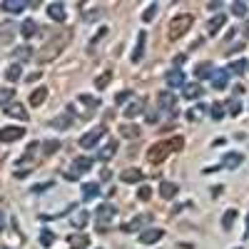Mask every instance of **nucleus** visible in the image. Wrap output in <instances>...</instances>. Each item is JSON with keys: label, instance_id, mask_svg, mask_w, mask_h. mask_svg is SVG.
<instances>
[{"label": "nucleus", "instance_id": "f257e3e1", "mask_svg": "<svg viewBox=\"0 0 249 249\" xmlns=\"http://www.w3.org/2000/svg\"><path fill=\"white\" fill-rule=\"evenodd\" d=\"M192 23H195V18L190 13H182V15L172 18L170 25H167V37L170 40H179L187 30H192Z\"/></svg>", "mask_w": 249, "mask_h": 249}, {"label": "nucleus", "instance_id": "f03ea898", "mask_svg": "<svg viewBox=\"0 0 249 249\" xmlns=\"http://www.w3.org/2000/svg\"><path fill=\"white\" fill-rule=\"evenodd\" d=\"M115 214H117V207L115 204H100L97 210H95V222H97V230L100 232H107L110 230V222L115 219Z\"/></svg>", "mask_w": 249, "mask_h": 249}, {"label": "nucleus", "instance_id": "7ed1b4c3", "mask_svg": "<svg viewBox=\"0 0 249 249\" xmlns=\"http://www.w3.org/2000/svg\"><path fill=\"white\" fill-rule=\"evenodd\" d=\"M170 152H172V150H170V142H157V144H152V147L147 150V162L160 164V162L167 160Z\"/></svg>", "mask_w": 249, "mask_h": 249}, {"label": "nucleus", "instance_id": "20e7f679", "mask_svg": "<svg viewBox=\"0 0 249 249\" xmlns=\"http://www.w3.org/2000/svg\"><path fill=\"white\" fill-rule=\"evenodd\" d=\"M72 170H75V172H68V175H65L68 179H77V175L90 172V170H92V157H75V160H72Z\"/></svg>", "mask_w": 249, "mask_h": 249}, {"label": "nucleus", "instance_id": "39448f33", "mask_svg": "<svg viewBox=\"0 0 249 249\" xmlns=\"http://www.w3.org/2000/svg\"><path fill=\"white\" fill-rule=\"evenodd\" d=\"M157 102H160V107H162V112H170V115H175V105H177V95H175L172 90H162V92L157 95Z\"/></svg>", "mask_w": 249, "mask_h": 249}, {"label": "nucleus", "instance_id": "423d86ee", "mask_svg": "<svg viewBox=\"0 0 249 249\" xmlns=\"http://www.w3.org/2000/svg\"><path fill=\"white\" fill-rule=\"evenodd\" d=\"M105 137V127H95V130H90L88 135H82L80 137V147H85V150H92L95 144Z\"/></svg>", "mask_w": 249, "mask_h": 249}, {"label": "nucleus", "instance_id": "0eeeda50", "mask_svg": "<svg viewBox=\"0 0 249 249\" xmlns=\"http://www.w3.org/2000/svg\"><path fill=\"white\" fill-rule=\"evenodd\" d=\"M164 237V230H160V227H150V230H144L140 234V244H155Z\"/></svg>", "mask_w": 249, "mask_h": 249}, {"label": "nucleus", "instance_id": "6e6552de", "mask_svg": "<svg viewBox=\"0 0 249 249\" xmlns=\"http://www.w3.org/2000/svg\"><path fill=\"white\" fill-rule=\"evenodd\" d=\"M23 135H25V130L15 127V124H13V127H3V130H0V142H18Z\"/></svg>", "mask_w": 249, "mask_h": 249}, {"label": "nucleus", "instance_id": "1a4fd4ad", "mask_svg": "<svg viewBox=\"0 0 249 249\" xmlns=\"http://www.w3.org/2000/svg\"><path fill=\"white\" fill-rule=\"evenodd\" d=\"M147 222H150V214H140V217H135V219H130V222H124V224H122V232L132 234V232H137L140 227H144Z\"/></svg>", "mask_w": 249, "mask_h": 249}, {"label": "nucleus", "instance_id": "9d476101", "mask_svg": "<svg viewBox=\"0 0 249 249\" xmlns=\"http://www.w3.org/2000/svg\"><path fill=\"white\" fill-rule=\"evenodd\" d=\"M48 15L55 20V23H65L68 20V13H65V5L62 3H50L48 5Z\"/></svg>", "mask_w": 249, "mask_h": 249}, {"label": "nucleus", "instance_id": "9b49d317", "mask_svg": "<svg viewBox=\"0 0 249 249\" xmlns=\"http://www.w3.org/2000/svg\"><path fill=\"white\" fill-rule=\"evenodd\" d=\"M242 162H244V157H242L239 152H227V155L222 157V164H219V167H224V170H234V167H239Z\"/></svg>", "mask_w": 249, "mask_h": 249}, {"label": "nucleus", "instance_id": "f8f14e48", "mask_svg": "<svg viewBox=\"0 0 249 249\" xmlns=\"http://www.w3.org/2000/svg\"><path fill=\"white\" fill-rule=\"evenodd\" d=\"M142 110H144V100H142V97H132V102L124 107V117L132 120V117H137Z\"/></svg>", "mask_w": 249, "mask_h": 249}, {"label": "nucleus", "instance_id": "ddd939ff", "mask_svg": "<svg viewBox=\"0 0 249 249\" xmlns=\"http://www.w3.org/2000/svg\"><path fill=\"white\" fill-rule=\"evenodd\" d=\"M210 80H212V88L214 90H224L227 88V80H230V72H227V70H214Z\"/></svg>", "mask_w": 249, "mask_h": 249}, {"label": "nucleus", "instance_id": "4468645a", "mask_svg": "<svg viewBox=\"0 0 249 249\" xmlns=\"http://www.w3.org/2000/svg\"><path fill=\"white\" fill-rule=\"evenodd\" d=\"M164 80H167V85H170L172 90H175V88H184V72H182V70H177V68H175V70H170Z\"/></svg>", "mask_w": 249, "mask_h": 249}, {"label": "nucleus", "instance_id": "2eb2a0df", "mask_svg": "<svg viewBox=\"0 0 249 249\" xmlns=\"http://www.w3.org/2000/svg\"><path fill=\"white\" fill-rule=\"evenodd\" d=\"M68 242H70V247H72V249H85V247H90V237H88L85 232H80V234H70V237H68Z\"/></svg>", "mask_w": 249, "mask_h": 249}, {"label": "nucleus", "instance_id": "dca6fc26", "mask_svg": "<svg viewBox=\"0 0 249 249\" xmlns=\"http://www.w3.org/2000/svg\"><path fill=\"white\" fill-rule=\"evenodd\" d=\"M177 192H179V187L175 182H162L160 184V197L162 199H172V197H177Z\"/></svg>", "mask_w": 249, "mask_h": 249}, {"label": "nucleus", "instance_id": "f3484780", "mask_svg": "<svg viewBox=\"0 0 249 249\" xmlns=\"http://www.w3.org/2000/svg\"><path fill=\"white\" fill-rule=\"evenodd\" d=\"M144 40H147V33L140 30V35H137V45H135V53H132V62H140V60H142V55H144Z\"/></svg>", "mask_w": 249, "mask_h": 249}, {"label": "nucleus", "instance_id": "a211bd4d", "mask_svg": "<svg viewBox=\"0 0 249 249\" xmlns=\"http://www.w3.org/2000/svg\"><path fill=\"white\" fill-rule=\"evenodd\" d=\"M30 3H25V0H3V10L8 13H23Z\"/></svg>", "mask_w": 249, "mask_h": 249}, {"label": "nucleus", "instance_id": "6ab92c4d", "mask_svg": "<svg viewBox=\"0 0 249 249\" xmlns=\"http://www.w3.org/2000/svg\"><path fill=\"white\" fill-rule=\"evenodd\" d=\"M224 23H227V15H214L212 20H210V25H207V33H210V35H217L219 33V28H224Z\"/></svg>", "mask_w": 249, "mask_h": 249}, {"label": "nucleus", "instance_id": "aec40b11", "mask_svg": "<svg viewBox=\"0 0 249 249\" xmlns=\"http://www.w3.org/2000/svg\"><path fill=\"white\" fill-rule=\"evenodd\" d=\"M45 97H48V88L33 90V92H30V105H33V107H40V105L45 102Z\"/></svg>", "mask_w": 249, "mask_h": 249}, {"label": "nucleus", "instance_id": "412c9836", "mask_svg": "<svg viewBox=\"0 0 249 249\" xmlns=\"http://www.w3.org/2000/svg\"><path fill=\"white\" fill-rule=\"evenodd\" d=\"M82 197H85V199L100 197V187H97L95 182H85V184H82Z\"/></svg>", "mask_w": 249, "mask_h": 249}, {"label": "nucleus", "instance_id": "4be33fe9", "mask_svg": "<svg viewBox=\"0 0 249 249\" xmlns=\"http://www.w3.org/2000/svg\"><path fill=\"white\" fill-rule=\"evenodd\" d=\"M140 179H142V170H137V167H130V170L122 172V182H127V184L140 182Z\"/></svg>", "mask_w": 249, "mask_h": 249}, {"label": "nucleus", "instance_id": "5701e85b", "mask_svg": "<svg viewBox=\"0 0 249 249\" xmlns=\"http://www.w3.org/2000/svg\"><path fill=\"white\" fill-rule=\"evenodd\" d=\"M115 152H117V142H115V140H110V142L105 144V147H102V150L97 152V157H100V160H110Z\"/></svg>", "mask_w": 249, "mask_h": 249}, {"label": "nucleus", "instance_id": "b1692460", "mask_svg": "<svg viewBox=\"0 0 249 249\" xmlns=\"http://www.w3.org/2000/svg\"><path fill=\"white\" fill-rule=\"evenodd\" d=\"M120 132H122V137H130V140L140 137V127H137V124H120Z\"/></svg>", "mask_w": 249, "mask_h": 249}, {"label": "nucleus", "instance_id": "393cba45", "mask_svg": "<svg viewBox=\"0 0 249 249\" xmlns=\"http://www.w3.org/2000/svg\"><path fill=\"white\" fill-rule=\"evenodd\" d=\"M37 33V25H35V20H25L23 25H20V35L23 37H33Z\"/></svg>", "mask_w": 249, "mask_h": 249}, {"label": "nucleus", "instance_id": "a878e982", "mask_svg": "<svg viewBox=\"0 0 249 249\" xmlns=\"http://www.w3.org/2000/svg\"><path fill=\"white\" fill-rule=\"evenodd\" d=\"M234 222H237V210H227L222 217V230H232Z\"/></svg>", "mask_w": 249, "mask_h": 249}, {"label": "nucleus", "instance_id": "bb28decb", "mask_svg": "<svg viewBox=\"0 0 249 249\" xmlns=\"http://www.w3.org/2000/svg\"><path fill=\"white\" fill-rule=\"evenodd\" d=\"M5 112H8L10 117H18V120H28V112H25V107H23V105H18V102H15V105H10Z\"/></svg>", "mask_w": 249, "mask_h": 249}, {"label": "nucleus", "instance_id": "cd10ccee", "mask_svg": "<svg viewBox=\"0 0 249 249\" xmlns=\"http://www.w3.org/2000/svg\"><path fill=\"white\" fill-rule=\"evenodd\" d=\"M110 80H112V70H105V72L95 80V88H97V90H105V88L110 85Z\"/></svg>", "mask_w": 249, "mask_h": 249}, {"label": "nucleus", "instance_id": "c85d7f7f", "mask_svg": "<svg viewBox=\"0 0 249 249\" xmlns=\"http://www.w3.org/2000/svg\"><path fill=\"white\" fill-rule=\"evenodd\" d=\"M212 72H214V68H212V62H199L197 65V77H212Z\"/></svg>", "mask_w": 249, "mask_h": 249}, {"label": "nucleus", "instance_id": "c756f323", "mask_svg": "<svg viewBox=\"0 0 249 249\" xmlns=\"http://www.w3.org/2000/svg\"><path fill=\"white\" fill-rule=\"evenodd\" d=\"M202 88L199 85H184V97L187 100H197V97H202Z\"/></svg>", "mask_w": 249, "mask_h": 249}, {"label": "nucleus", "instance_id": "7c9ffc66", "mask_svg": "<svg viewBox=\"0 0 249 249\" xmlns=\"http://www.w3.org/2000/svg\"><path fill=\"white\" fill-rule=\"evenodd\" d=\"M207 112L212 115V120H222L224 117V105H222V102H214L212 107H207Z\"/></svg>", "mask_w": 249, "mask_h": 249}, {"label": "nucleus", "instance_id": "2f4dec72", "mask_svg": "<svg viewBox=\"0 0 249 249\" xmlns=\"http://www.w3.org/2000/svg\"><path fill=\"white\" fill-rule=\"evenodd\" d=\"M72 124V117L70 115H62V117H55L53 120V127H70Z\"/></svg>", "mask_w": 249, "mask_h": 249}, {"label": "nucleus", "instance_id": "473e14b6", "mask_svg": "<svg viewBox=\"0 0 249 249\" xmlns=\"http://www.w3.org/2000/svg\"><path fill=\"white\" fill-rule=\"evenodd\" d=\"M247 70V60H237V62H232V65H230V70H227V72H234V75H242Z\"/></svg>", "mask_w": 249, "mask_h": 249}, {"label": "nucleus", "instance_id": "72a5a7b5", "mask_svg": "<svg viewBox=\"0 0 249 249\" xmlns=\"http://www.w3.org/2000/svg\"><path fill=\"white\" fill-rule=\"evenodd\" d=\"M90 219V214L85 212V210H82L77 217H75V222H72V227H75V230H82V227H85V222Z\"/></svg>", "mask_w": 249, "mask_h": 249}, {"label": "nucleus", "instance_id": "f704fd0d", "mask_svg": "<svg viewBox=\"0 0 249 249\" xmlns=\"http://www.w3.org/2000/svg\"><path fill=\"white\" fill-rule=\"evenodd\" d=\"M15 97V90H10V88H3L0 90V105H8V102Z\"/></svg>", "mask_w": 249, "mask_h": 249}, {"label": "nucleus", "instance_id": "c9c22d12", "mask_svg": "<svg viewBox=\"0 0 249 249\" xmlns=\"http://www.w3.org/2000/svg\"><path fill=\"white\" fill-rule=\"evenodd\" d=\"M204 112H207V107H204V105H197L195 110H190V112H187V120H199Z\"/></svg>", "mask_w": 249, "mask_h": 249}, {"label": "nucleus", "instance_id": "e433bc0d", "mask_svg": "<svg viewBox=\"0 0 249 249\" xmlns=\"http://www.w3.org/2000/svg\"><path fill=\"white\" fill-rule=\"evenodd\" d=\"M5 77H8L10 82L20 80V65H10V68H8V72H5Z\"/></svg>", "mask_w": 249, "mask_h": 249}, {"label": "nucleus", "instance_id": "4c0bfd02", "mask_svg": "<svg viewBox=\"0 0 249 249\" xmlns=\"http://www.w3.org/2000/svg\"><path fill=\"white\" fill-rule=\"evenodd\" d=\"M43 147H45V155H53V152H57V150H60V142H57V140H48V142L43 144Z\"/></svg>", "mask_w": 249, "mask_h": 249}, {"label": "nucleus", "instance_id": "58836bf2", "mask_svg": "<svg viewBox=\"0 0 249 249\" xmlns=\"http://www.w3.org/2000/svg\"><path fill=\"white\" fill-rule=\"evenodd\" d=\"M232 13L237 18H244L247 15V3H232Z\"/></svg>", "mask_w": 249, "mask_h": 249}, {"label": "nucleus", "instance_id": "ea45409f", "mask_svg": "<svg viewBox=\"0 0 249 249\" xmlns=\"http://www.w3.org/2000/svg\"><path fill=\"white\" fill-rule=\"evenodd\" d=\"M53 242H55V234H53V232H48V230H45L43 234H40V244H43V247H50Z\"/></svg>", "mask_w": 249, "mask_h": 249}, {"label": "nucleus", "instance_id": "a19ab883", "mask_svg": "<svg viewBox=\"0 0 249 249\" xmlns=\"http://www.w3.org/2000/svg\"><path fill=\"white\" fill-rule=\"evenodd\" d=\"M137 197H140L142 202H147V199L152 197V187H147V184H144V187H140V192H137Z\"/></svg>", "mask_w": 249, "mask_h": 249}, {"label": "nucleus", "instance_id": "79ce46f5", "mask_svg": "<svg viewBox=\"0 0 249 249\" xmlns=\"http://www.w3.org/2000/svg\"><path fill=\"white\" fill-rule=\"evenodd\" d=\"M155 13H157V5L152 3V5L147 8V10H144V13H142V20H144V23H150V20L155 18Z\"/></svg>", "mask_w": 249, "mask_h": 249}, {"label": "nucleus", "instance_id": "37998d69", "mask_svg": "<svg viewBox=\"0 0 249 249\" xmlns=\"http://www.w3.org/2000/svg\"><path fill=\"white\" fill-rule=\"evenodd\" d=\"M182 147H184V140H182V137L170 140V150H172V152H177V150H182Z\"/></svg>", "mask_w": 249, "mask_h": 249}, {"label": "nucleus", "instance_id": "c03bdc74", "mask_svg": "<svg viewBox=\"0 0 249 249\" xmlns=\"http://www.w3.org/2000/svg\"><path fill=\"white\" fill-rule=\"evenodd\" d=\"M239 112H242V105H239V102H230V115L237 117Z\"/></svg>", "mask_w": 249, "mask_h": 249}, {"label": "nucleus", "instance_id": "a18cd8bd", "mask_svg": "<svg viewBox=\"0 0 249 249\" xmlns=\"http://www.w3.org/2000/svg\"><path fill=\"white\" fill-rule=\"evenodd\" d=\"M80 100H82V102H85V105H92V107H97V105H100V102H97L95 97H90V95H82Z\"/></svg>", "mask_w": 249, "mask_h": 249}, {"label": "nucleus", "instance_id": "49530a36", "mask_svg": "<svg viewBox=\"0 0 249 249\" xmlns=\"http://www.w3.org/2000/svg\"><path fill=\"white\" fill-rule=\"evenodd\" d=\"M15 55H18V57H30L33 53H30V48H18V50H15Z\"/></svg>", "mask_w": 249, "mask_h": 249}, {"label": "nucleus", "instance_id": "de8ad7c7", "mask_svg": "<svg viewBox=\"0 0 249 249\" xmlns=\"http://www.w3.org/2000/svg\"><path fill=\"white\" fill-rule=\"evenodd\" d=\"M50 184H53V182H48V184H35V187H33V192H45Z\"/></svg>", "mask_w": 249, "mask_h": 249}, {"label": "nucleus", "instance_id": "09e8293b", "mask_svg": "<svg viewBox=\"0 0 249 249\" xmlns=\"http://www.w3.org/2000/svg\"><path fill=\"white\" fill-rule=\"evenodd\" d=\"M130 95H132V92H130V90H127V92H120V95H117V102H124V100H127V97H130Z\"/></svg>", "mask_w": 249, "mask_h": 249}, {"label": "nucleus", "instance_id": "8fccbe9b", "mask_svg": "<svg viewBox=\"0 0 249 249\" xmlns=\"http://www.w3.org/2000/svg\"><path fill=\"white\" fill-rule=\"evenodd\" d=\"M5 230V214H3V210H0V232Z\"/></svg>", "mask_w": 249, "mask_h": 249}, {"label": "nucleus", "instance_id": "3c124183", "mask_svg": "<svg viewBox=\"0 0 249 249\" xmlns=\"http://www.w3.org/2000/svg\"><path fill=\"white\" fill-rule=\"evenodd\" d=\"M247 37H249V25H247Z\"/></svg>", "mask_w": 249, "mask_h": 249}, {"label": "nucleus", "instance_id": "603ef678", "mask_svg": "<svg viewBox=\"0 0 249 249\" xmlns=\"http://www.w3.org/2000/svg\"><path fill=\"white\" fill-rule=\"evenodd\" d=\"M0 249H10V247H0Z\"/></svg>", "mask_w": 249, "mask_h": 249}, {"label": "nucleus", "instance_id": "864d4df0", "mask_svg": "<svg viewBox=\"0 0 249 249\" xmlns=\"http://www.w3.org/2000/svg\"><path fill=\"white\" fill-rule=\"evenodd\" d=\"M247 224H249V217H247Z\"/></svg>", "mask_w": 249, "mask_h": 249}]
</instances>
